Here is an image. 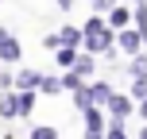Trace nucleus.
<instances>
[{"mask_svg":"<svg viewBox=\"0 0 147 139\" xmlns=\"http://www.w3.org/2000/svg\"><path fill=\"white\" fill-rule=\"evenodd\" d=\"M140 43H143V31H124L120 35V46L124 50H140Z\"/></svg>","mask_w":147,"mask_h":139,"instance_id":"39448f33","label":"nucleus"},{"mask_svg":"<svg viewBox=\"0 0 147 139\" xmlns=\"http://www.w3.org/2000/svg\"><path fill=\"white\" fill-rule=\"evenodd\" d=\"M105 139H124V132H120V124H112V128H109V135H105Z\"/></svg>","mask_w":147,"mask_h":139,"instance_id":"dca6fc26","label":"nucleus"},{"mask_svg":"<svg viewBox=\"0 0 147 139\" xmlns=\"http://www.w3.org/2000/svg\"><path fill=\"white\" fill-rule=\"evenodd\" d=\"M39 85H43V77H39L35 70H20L16 73V89H27L31 93V89H39Z\"/></svg>","mask_w":147,"mask_h":139,"instance_id":"7ed1b4c3","label":"nucleus"},{"mask_svg":"<svg viewBox=\"0 0 147 139\" xmlns=\"http://www.w3.org/2000/svg\"><path fill=\"white\" fill-rule=\"evenodd\" d=\"M132 97H136V101H147V77H136V85H132Z\"/></svg>","mask_w":147,"mask_h":139,"instance_id":"6e6552de","label":"nucleus"},{"mask_svg":"<svg viewBox=\"0 0 147 139\" xmlns=\"http://www.w3.org/2000/svg\"><path fill=\"white\" fill-rule=\"evenodd\" d=\"M140 139H147V128H143V132H140Z\"/></svg>","mask_w":147,"mask_h":139,"instance_id":"aec40b11","label":"nucleus"},{"mask_svg":"<svg viewBox=\"0 0 147 139\" xmlns=\"http://www.w3.org/2000/svg\"><path fill=\"white\" fill-rule=\"evenodd\" d=\"M70 4H74V0H58V8H70Z\"/></svg>","mask_w":147,"mask_h":139,"instance_id":"a211bd4d","label":"nucleus"},{"mask_svg":"<svg viewBox=\"0 0 147 139\" xmlns=\"http://www.w3.org/2000/svg\"><path fill=\"white\" fill-rule=\"evenodd\" d=\"M74 70H78V73H81V77H85V73H89V70H93V58H78V66H74Z\"/></svg>","mask_w":147,"mask_h":139,"instance_id":"ddd939ff","label":"nucleus"},{"mask_svg":"<svg viewBox=\"0 0 147 139\" xmlns=\"http://www.w3.org/2000/svg\"><path fill=\"white\" fill-rule=\"evenodd\" d=\"M124 19H128L124 8H112V23H116V27H124Z\"/></svg>","mask_w":147,"mask_h":139,"instance_id":"4468645a","label":"nucleus"},{"mask_svg":"<svg viewBox=\"0 0 147 139\" xmlns=\"http://www.w3.org/2000/svg\"><path fill=\"white\" fill-rule=\"evenodd\" d=\"M109 108H112V120H116V124H120V120H124L128 112H132V101H128V97H116V93H112Z\"/></svg>","mask_w":147,"mask_h":139,"instance_id":"20e7f679","label":"nucleus"},{"mask_svg":"<svg viewBox=\"0 0 147 139\" xmlns=\"http://www.w3.org/2000/svg\"><path fill=\"white\" fill-rule=\"evenodd\" d=\"M8 85H16V77H8V73H0V89H8Z\"/></svg>","mask_w":147,"mask_h":139,"instance_id":"f3484780","label":"nucleus"},{"mask_svg":"<svg viewBox=\"0 0 147 139\" xmlns=\"http://www.w3.org/2000/svg\"><path fill=\"white\" fill-rule=\"evenodd\" d=\"M20 43H16V39H8L4 31H0V62H20Z\"/></svg>","mask_w":147,"mask_h":139,"instance_id":"f03ea898","label":"nucleus"},{"mask_svg":"<svg viewBox=\"0 0 147 139\" xmlns=\"http://www.w3.org/2000/svg\"><path fill=\"white\" fill-rule=\"evenodd\" d=\"M58 62H62V66H78V54H74L70 46H62V50H58Z\"/></svg>","mask_w":147,"mask_h":139,"instance_id":"1a4fd4ad","label":"nucleus"},{"mask_svg":"<svg viewBox=\"0 0 147 139\" xmlns=\"http://www.w3.org/2000/svg\"><path fill=\"white\" fill-rule=\"evenodd\" d=\"M39 89H43V93H58L62 81H58V77H43V85H39Z\"/></svg>","mask_w":147,"mask_h":139,"instance_id":"9d476101","label":"nucleus"},{"mask_svg":"<svg viewBox=\"0 0 147 139\" xmlns=\"http://www.w3.org/2000/svg\"><path fill=\"white\" fill-rule=\"evenodd\" d=\"M132 73H136V77H147V58H136L132 62Z\"/></svg>","mask_w":147,"mask_h":139,"instance_id":"f8f14e48","label":"nucleus"},{"mask_svg":"<svg viewBox=\"0 0 147 139\" xmlns=\"http://www.w3.org/2000/svg\"><path fill=\"white\" fill-rule=\"evenodd\" d=\"M31 139H58V132H54V128H35Z\"/></svg>","mask_w":147,"mask_h":139,"instance_id":"9b49d317","label":"nucleus"},{"mask_svg":"<svg viewBox=\"0 0 147 139\" xmlns=\"http://www.w3.org/2000/svg\"><path fill=\"white\" fill-rule=\"evenodd\" d=\"M140 112H143V120H147V101H143V104H140Z\"/></svg>","mask_w":147,"mask_h":139,"instance_id":"6ab92c4d","label":"nucleus"},{"mask_svg":"<svg viewBox=\"0 0 147 139\" xmlns=\"http://www.w3.org/2000/svg\"><path fill=\"white\" fill-rule=\"evenodd\" d=\"M93 4H97V12H105V8L112 12V8H116V0H93Z\"/></svg>","mask_w":147,"mask_h":139,"instance_id":"2eb2a0df","label":"nucleus"},{"mask_svg":"<svg viewBox=\"0 0 147 139\" xmlns=\"http://www.w3.org/2000/svg\"><path fill=\"white\" fill-rule=\"evenodd\" d=\"M31 104H35V97H31L27 89H20V97H16V108H20V116H27V112H31Z\"/></svg>","mask_w":147,"mask_h":139,"instance_id":"423d86ee","label":"nucleus"},{"mask_svg":"<svg viewBox=\"0 0 147 139\" xmlns=\"http://www.w3.org/2000/svg\"><path fill=\"white\" fill-rule=\"evenodd\" d=\"M85 43H89V50H97V54H105V50H109V43H112V35L105 31V23L97 19V15L85 23Z\"/></svg>","mask_w":147,"mask_h":139,"instance_id":"f257e3e1","label":"nucleus"},{"mask_svg":"<svg viewBox=\"0 0 147 139\" xmlns=\"http://www.w3.org/2000/svg\"><path fill=\"white\" fill-rule=\"evenodd\" d=\"M81 39H85V31H78V27H62V43H66V46L81 43Z\"/></svg>","mask_w":147,"mask_h":139,"instance_id":"0eeeda50","label":"nucleus"}]
</instances>
